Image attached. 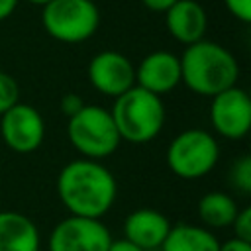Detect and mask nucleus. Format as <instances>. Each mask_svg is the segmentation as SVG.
<instances>
[{"mask_svg": "<svg viewBox=\"0 0 251 251\" xmlns=\"http://www.w3.org/2000/svg\"><path fill=\"white\" fill-rule=\"evenodd\" d=\"M112 233L102 220L67 216L59 220L47 239V251H108Z\"/></svg>", "mask_w": 251, "mask_h": 251, "instance_id": "nucleus-7", "label": "nucleus"}, {"mask_svg": "<svg viewBox=\"0 0 251 251\" xmlns=\"http://www.w3.org/2000/svg\"><path fill=\"white\" fill-rule=\"evenodd\" d=\"M0 251H41L37 224L16 210H0Z\"/></svg>", "mask_w": 251, "mask_h": 251, "instance_id": "nucleus-14", "label": "nucleus"}, {"mask_svg": "<svg viewBox=\"0 0 251 251\" xmlns=\"http://www.w3.org/2000/svg\"><path fill=\"white\" fill-rule=\"evenodd\" d=\"M171 226V220L163 212L155 208H137L124 220V239L143 251H157L161 249Z\"/></svg>", "mask_w": 251, "mask_h": 251, "instance_id": "nucleus-12", "label": "nucleus"}, {"mask_svg": "<svg viewBox=\"0 0 251 251\" xmlns=\"http://www.w3.org/2000/svg\"><path fill=\"white\" fill-rule=\"evenodd\" d=\"M231 229H233V237L235 239H241V241H249L251 243V208L245 206V208H239L233 224H231Z\"/></svg>", "mask_w": 251, "mask_h": 251, "instance_id": "nucleus-19", "label": "nucleus"}, {"mask_svg": "<svg viewBox=\"0 0 251 251\" xmlns=\"http://www.w3.org/2000/svg\"><path fill=\"white\" fill-rule=\"evenodd\" d=\"M108 251H143L141 247H137V245H133L131 241H127V239H112V243H110V247H108Z\"/></svg>", "mask_w": 251, "mask_h": 251, "instance_id": "nucleus-24", "label": "nucleus"}, {"mask_svg": "<svg viewBox=\"0 0 251 251\" xmlns=\"http://www.w3.org/2000/svg\"><path fill=\"white\" fill-rule=\"evenodd\" d=\"M224 6L235 20L243 24L251 22V0H224Z\"/></svg>", "mask_w": 251, "mask_h": 251, "instance_id": "nucleus-20", "label": "nucleus"}, {"mask_svg": "<svg viewBox=\"0 0 251 251\" xmlns=\"http://www.w3.org/2000/svg\"><path fill=\"white\" fill-rule=\"evenodd\" d=\"M67 137L80 157L92 161L108 159L122 143L110 108L98 104H84L67 120Z\"/></svg>", "mask_w": 251, "mask_h": 251, "instance_id": "nucleus-4", "label": "nucleus"}, {"mask_svg": "<svg viewBox=\"0 0 251 251\" xmlns=\"http://www.w3.org/2000/svg\"><path fill=\"white\" fill-rule=\"evenodd\" d=\"M16 102H20V86L12 75L0 71V116Z\"/></svg>", "mask_w": 251, "mask_h": 251, "instance_id": "nucleus-18", "label": "nucleus"}, {"mask_svg": "<svg viewBox=\"0 0 251 251\" xmlns=\"http://www.w3.org/2000/svg\"><path fill=\"white\" fill-rule=\"evenodd\" d=\"M210 126L214 135L243 139L251 129V98L241 86H231L210 98Z\"/></svg>", "mask_w": 251, "mask_h": 251, "instance_id": "nucleus-9", "label": "nucleus"}, {"mask_svg": "<svg viewBox=\"0 0 251 251\" xmlns=\"http://www.w3.org/2000/svg\"><path fill=\"white\" fill-rule=\"evenodd\" d=\"M229 182L241 192V194H251V157L241 155L229 171Z\"/></svg>", "mask_w": 251, "mask_h": 251, "instance_id": "nucleus-17", "label": "nucleus"}, {"mask_svg": "<svg viewBox=\"0 0 251 251\" xmlns=\"http://www.w3.org/2000/svg\"><path fill=\"white\" fill-rule=\"evenodd\" d=\"M239 212V206L235 198L224 190H212L200 196L196 204V214L200 220V226L208 229H224L231 227L235 216Z\"/></svg>", "mask_w": 251, "mask_h": 251, "instance_id": "nucleus-16", "label": "nucleus"}, {"mask_svg": "<svg viewBox=\"0 0 251 251\" xmlns=\"http://www.w3.org/2000/svg\"><path fill=\"white\" fill-rule=\"evenodd\" d=\"M180 59V82L194 94L212 98L237 84L239 63L235 55L210 39L186 45Z\"/></svg>", "mask_w": 251, "mask_h": 251, "instance_id": "nucleus-2", "label": "nucleus"}, {"mask_svg": "<svg viewBox=\"0 0 251 251\" xmlns=\"http://www.w3.org/2000/svg\"><path fill=\"white\" fill-rule=\"evenodd\" d=\"M55 190L71 216L102 220L116 204L118 180L102 161L78 157L59 171Z\"/></svg>", "mask_w": 251, "mask_h": 251, "instance_id": "nucleus-1", "label": "nucleus"}, {"mask_svg": "<svg viewBox=\"0 0 251 251\" xmlns=\"http://www.w3.org/2000/svg\"><path fill=\"white\" fill-rule=\"evenodd\" d=\"M27 2H29V4H35V6H41V8H43V6H45V4H49L51 0H27Z\"/></svg>", "mask_w": 251, "mask_h": 251, "instance_id": "nucleus-26", "label": "nucleus"}, {"mask_svg": "<svg viewBox=\"0 0 251 251\" xmlns=\"http://www.w3.org/2000/svg\"><path fill=\"white\" fill-rule=\"evenodd\" d=\"M218 137L202 127L182 129L167 145L165 161L169 171L182 180H198L208 176L220 161Z\"/></svg>", "mask_w": 251, "mask_h": 251, "instance_id": "nucleus-5", "label": "nucleus"}, {"mask_svg": "<svg viewBox=\"0 0 251 251\" xmlns=\"http://www.w3.org/2000/svg\"><path fill=\"white\" fill-rule=\"evenodd\" d=\"M135 84L157 96L173 92L180 84L178 55L165 51V49L147 53L135 65Z\"/></svg>", "mask_w": 251, "mask_h": 251, "instance_id": "nucleus-11", "label": "nucleus"}, {"mask_svg": "<svg viewBox=\"0 0 251 251\" xmlns=\"http://www.w3.org/2000/svg\"><path fill=\"white\" fill-rule=\"evenodd\" d=\"M161 251H220V239L212 229L200 224H175Z\"/></svg>", "mask_w": 251, "mask_h": 251, "instance_id": "nucleus-15", "label": "nucleus"}, {"mask_svg": "<svg viewBox=\"0 0 251 251\" xmlns=\"http://www.w3.org/2000/svg\"><path fill=\"white\" fill-rule=\"evenodd\" d=\"M18 8V0H0V22L8 20Z\"/></svg>", "mask_w": 251, "mask_h": 251, "instance_id": "nucleus-25", "label": "nucleus"}, {"mask_svg": "<svg viewBox=\"0 0 251 251\" xmlns=\"http://www.w3.org/2000/svg\"><path fill=\"white\" fill-rule=\"evenodd\" d=\"M47 126L41 112L25 102H16L0 116V137L4 145L20 155L37 151L45 141Z\"/></svg>", "mask_w": 251, "mask_h": 251, "instance_id": "nucleus-8", "label": "nucleus"}, {"mask_svg": "<svg viewBox=\"0 0 251 251\" xmlns=\"http://www.w3.org/2000/svg\"><path fill=\"white\" fill-rule=\"evenodd\" d=\"M86 76L96 92L108 98H118L135 86V65L124 53L106 49L88 61Z\"/></svg>", "mask_w": 251, "mask_h": 251, "instance_id": "nucleus-10", "label": "nucleus"}, {"mask_svg": "<svg viewBox=\"0 0 251 251\" xmlns=\"http://www.w3.org/2000/svg\"><path fill=\"white\" fill-rule=\"evenodd\" d=\"M110 114L120 139L131 145H145L159 137L167 120L163 98L137 84L114 98Z\"/></svg>", "mask_w": 251, "mask_h": 251, "instance_id": "nucleus-3", "label": "nucleus"}, {"mask_svg": "<svg viewBox=\"0 0 251 251\" xmlns=\"http://www.w3.org/2000/svg\"><path fill=\"white\" fill-rule=\"evenodd\" d=\"M82 106H84V100H82L78 94H75V92H67V94H63V98L59 100V110H61V114L67 116V120H69L71 116H75Z\"/></svg>", "mask_w": 251, "mask_h": 251, "instance_id": "nucleus-21", "label": "nucleus"}, {"mask_svg": "<svg viewBox=\"0 0 251 251\" xmlns=\"http://www.w3.org/2000/svg\"><path fill=\"white\" fill-rule=\"evenodd\" d=\"M178 0H141V4L149 10V12H157V14H165L173 4H176Z\"/></svg>", "mask_w": 251, "mask_h": 251, "instance_id": "nucleus-22", "label": "nucleus"}, {"mask_svg": "<svg viewBox=\"0 0 251 251\" xmlns=\"http://www.w3.org/2000/svg\"><path fill=\"white\" fill-rule=\"evenodd\" d=\"M220 251H251V243L231 237V239L220 243Z\"/></svg>", "mask_w": 251, "mask_h": 251, "instance_id": "nucleus-23", "label": "nucleus"}, {"mask_svg": "<svg viewBox=\"0 0 251 251\" xmlns=\"http://www.w3.org/2000/svg\"><path fill=\"white\" fill-rule=\"evenodd\" d=\"M165 27L173 39L186 47L204 39L208 14L198 0H178L165 12Z\"/></svg>", "mask_w": 251, "mask_h": 251, "instance_id": "nucleus-13", "label": "nucleus"}, {"mask_svg": "<svg viewBox=\"0 0 251 251\" xmlns=\"http://www.w3.org/2000/svg\"><path fill=\"white\" fill-rule=\"evenodd\" d=\"M41 25L55 41L84 43L98 31L100 10L94 0H51L41 8Z\"/></svg>", "mask_w": 251, "mask_h": 251, "instance_id": "nucleus-6", "label": "nucleus"}]
</instances>
